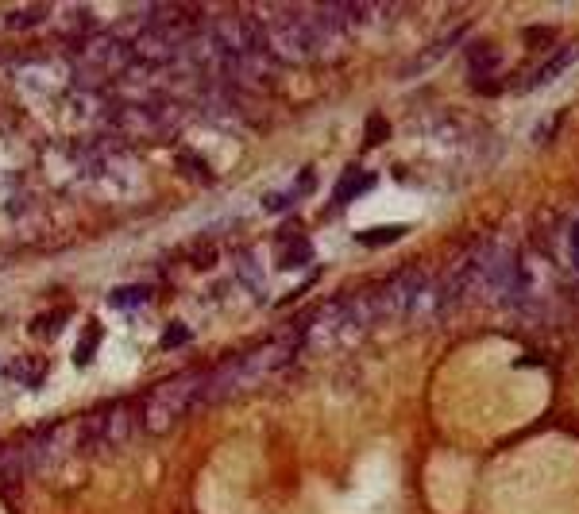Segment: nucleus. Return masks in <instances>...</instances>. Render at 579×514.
<instances>
[{"mask_svg":"<svg viewBox=\"0 0 579 514\" xmlns=\"http://www.w3.org/2000/svg\"><path fill=\"white\" fill-rule=\"evenodd\" d=\"M290 356H294V341H290V336H275V341L251 348L244 356L224 360L217 372L205 375L198 406H217V403H229V398H239L255 387H263L267 379H275L290 364Z\"/></svg>","mask_w":579,"mask_h":514,"instance_id":"obj_1","label":"nucleus"},{"mask_svg":"<svg viewBox=\"0 0 579 514\" xmlns=\"http://www.w3.org/2000/svg\"><path fill=\"white\" fill-rule=\"evenodd\" d=\"M379 321H401V325H429L444 314L441 279H432L425 267H401L382 286H375Z\"/></svg>","mask_w":579,"mask_h":514,"instance_id":"obj_2","label":"nucleus"},{"mask_svg":"<svg viewBox=\"0 0 579 514\" xmlns=\"http://www.w3.org/2000/svg\"><path fill=\"white\" fill-rule=\"evenodd\" d=\"M379 321L375 306V291H356L348 298H336L329 306H320L313 321L305 325L301 344L310 352H336V348H351L363 341V333Z\"/></svg>","mask_w":579,"mask_h":514,"instance_id":"obj_3","label":"nucleus"},{"mask_svg":"<svg viewBox=\"0 0 579 514\" xmlns=\"http://www.w3.org/2000/svg\"><path fill=\"white\" fill-rule=\"evenodd\" d=\"M74 67L82 74V86L86 89L93 86V93H96L112 82H120L136 67V55H132V43L112 36V31H89L74 46Z\"/></svg>","mask_w":579,"mask_h":514,"instance_id":"obj_4","label":"nucleus"},{"mask_svg":"<svg viewBox=\"0 0 579 514\" xmlns=\"http://www.w3.org/2000/svg\"><path fill=\"white\" fill-rule=\"evenodd\" d=\"M205 375L208 372H189V375H174L139 403V429L143 433H170L174 426L186 417V410L198 406L201 387H205Z\"/></svg>","mask_w":579,"mask_h":514,"instance_id":"obj_5","label":"nucleus"},{"mask_svg":"<svg viewBox=\"0 0 579 514\" xmlns=\"http://www.w3.org/2000/svg\"><path fill=\"white\" fill-rule=\"evenodd\" d=\"M108 124L127 139H167L178 128V108H174V101L117 105L108 108Z\"/></svg>","mask_w":579,"mask_h":514,"instance_id":"obj_6","label":"nucleus"},{"mask_svg":"<svg viewBox=\"0 0 579 514\" xmlns=\"http://www.w3.org/2000/svg\"><path fill=\"white\" fill-rule=\"evenodd\" d=\"M487 252H491V240L468 244V248H463L456 260H452V267L444 271V279H441L444 314H448V310H456V306H463L468 298L479 294V286H482V267H487Z\"/></svg>","mask_w":579,"mask_h":514,"instance_id":"obj_7","label":"nucleus"},{"mask_svg":"<svg viewBox=\"0 0 579 514\" xmlns=\"http://www.w3.org/2000/svg\"><path fill=\"white\" fill-rule=\"evenodd\" d=\"M518 286H522V260H518V252L506 248V244H494V240H491L479 294L491 298V302H510L513 294H518Z\"/></svg>","mask_w":579,"mask_h":514,"instance_id":"obj_8","label":"nucleus"},{"mask_svg":"<svg viewBox=\"0 0 579 514\" xmlns=\"http://www.w3.org/2000/svg\"><path fill=\"white\" fill-rule=\"evenodd\" d=\"M82 426L77 422H66V426H55V429H46L39 433V437H31V468H55V464H62L77 445H82L86 433H77Z\"/></svg>","mask_w":579,"mask_h":514,"instance_id":"obj_9","label":"nucleus"},{"mask_svg":"<svg viewBox=\"0 0 579 514\" xmlns=\"http://www.w3.org/2000/svg\"><path fill=\"white\" fill-rule=\"evenodd\" d=\"M93 433H89V441H96L101 448H117L124 445L127 437H132V426H136V406L132 403H117V406H108L93 417Z\"/></svg>","mask_w":579,"mask_h":514,"instance_id":"obj_10","label":"nucleus"},{"mask_svg":"<svg viewBox=\"0 0 579 514\" xmlns=\"http://www.w3.org/2000/svg\"><path fill=\"white\" fill-rule=\"evenodd\" d=\"M575 55H579V43H568V46H560V51H556V55H553L549 62H544V67H541V70H537L533 77H529V86H533V89H537V86H549L553 77H560V74H564V70L572 67V58H575Z\"/></svg>","mask_w":579,"mask_h":514,"instance_id":"obj_11","label":"nucleus"},{"mask_svg":"<svg viewBox=\"0 0 579 514\" xmlns=\"http://www.w3.org/2000/svg\"><path fill=\"white\" fill-rule=\"evenodd\" d=\"M456 39H460V31H452V36H444V39H441L437 46H425V51H422V55H417V58H413V67H410V74H417V70H425V67H432V62H437V58L444 55V51H452V43H456Z\"/></svg>","mask_w":579,"mask_h":514,"instance_id":"obj_12","label":"nucleus"},{"mask_svg":"<svg viewBox=\"0 0 579 514\" xmlns=\"http://www.w3.org/2000/svg\"><path fill=\"white\" fill-rule=\"evenodd\" d=\"M147 298H151L147 286H127V291L112 294V306H117V310H136V306H147Z\"/></svg>","mask_w":579,"mask_h":514,"instance_id":"obj_13","label":"nucleus"},{"mask_svg":"<svg viewBox=\"0 0 579 514\" xmlns=\"http://www.w3.org/2000/svg\"><path fill=\"white\" fill-rule=\"evenodd\" d=\"M494 67H498V51L491 55L487 46H479V51L472 55V67H468V74H472V82H482V74H494Z\"/></svg>","mask_w":579,"mask_h":514,"instance_id":"obj_14","label":"nucleus"},{"mask_svg":"<svg viewBox=\"0 0 579 514\" xmlns=\"http://www.w3.org/2000/svg\"><path fill=\"white\" fill-rule=\"evenodd\" d=\"M367 186H375V179H371V174H351V179L344 182V190H336V201H351L356 194H363Z\"/></svg>","mask_w":579,"mask_h":514,"instance_id":"obj_15","label":"nucleus"},{"mask_svg":"<svg viewBox=\"0 0 579 514\" xmlns=\"http://www.w3.org/2000/svg\"><path fill=\"white\" fill-rule=\"evenodd\" d=\"M39 20H46V8H20V12H8V27H36Z\"/></svg>","mask_w":579,"mask_h":514,"instance_id":"obj_16","label":"nucleus"},{"mask_svg":"<svg viewBox=\"0 0 579 514\" xmlns=\"http://www.w3.org/2000/svg\"><path fill=\"white\" fill-rule=\"evenodd\" d=\"M96 336H101V329H86L82 344H77V352H74V364H77V367H82V364H89V356L96 352Z\"/></svg>","mask_w":579,"mask_h":514,"instance_id":"obj_17","label":"nucleus"},{"mask_svg":"<svg viewBox=\"0 0 579 514\" xmlns=\"http://www.w3.org/2000/svg\"><path fill=\"white\" fill-rule=\"evenodd\" d=\"M305 260H310V244H301V240H298V244H290V252L279 255V267H298Z\"/></svg>","mask_w":579,"mask_h":514,"instance_id":"obj_18","label":"nucleus"},{"mask_svg":"<svg viewBox=\"0 0 579 514\" xmlns=\"http://www.w3.org/2000/svg\"><path fill=\"white\" fill-rule=\"evenodd\" d=\"M189 341V329L182 325V321H174V325H167V333H163V348H182Z\"/></svg>","mask_w":579,"mask_h":514,"instance_id":"obj_19","label":"nucleus"},{"mask_svg":"<svg viewBox=\"0 0 579 514\" xmlns=\"http://www.w3.org/2000/svg\"><path fill=\"white\" fill-rule=\"evenodd\" d=\"M401 229H375V232H360L363 244H391V240H398Z\"/></svg>","mask_w":579,"mask_h":514,"instance_id":"obj_20","label":"nucleus"},{"mask_svg":"<svg viewBox=\"0 0 579 514\" xmlns=\"http://www.w3.org/2000/svg\"><path fill=\"white\" fill-rule=\"evenodd\" d=\"M572 255H575V263H579V224L572 229Z\"/></svg>","mask_w":579,"mask_h":514,"instance_id":"obj_21","label":"nucleus"}]
</instances>
